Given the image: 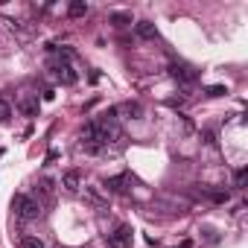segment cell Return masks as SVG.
Here are the masks:
<instances>
[{
    "label": "cell",
    "mask_w": 248,
    "mask_h": 248,
    "mask_svg": "<svg viewBox=\"0 0 248 248\" xmlns=\"http://www.w3.org/2000/svg\"><path fill=\"white\" fill-rule=\"evenodd\" d=\"M50 62H47V70H50V76L59 82V85H76V79H79V73L73 70V64H70V59H73V53L70 50H62V47H56V44H50Z\"/></svg>",
    "instance_id": "1"
},
{
    "label": "cell",
    "mask_w": 248,
    "mask_h": 248,
    "mask_svg": "<svg viewBox=\"0 0 248 248\" xmlns=\"http://www.w3.org/2000/svg\"><path fill=\"white\" fill-rule=\"evenodd\" d=\"M12 210H15V216L24 219V222H32V219H41V216H44V207H41L32 196H27V193H18V196L12 199Z\"/></svg>",
    "instance_id": "2"
},
{
    "label": "cell",
    "mask_w": 248,
    "mask_h": 248,
    "mask_svg": "<svg viewBox=\"0 0 248 248\" xmlns=\"http://www.w3.org/2000/svg\"><path fill=\"white\" fill-rule=\"evenodd\" d=\"M132 225H126V222H120L111 233H105V242H108V248H132Z\"/></svg>",
    "instance_id": "3"
},
{
    "label": "cell",
    "mask_w": 248,
    "mask_h": 248,
    "mask_svg": "<svg viewBox=\"0 0 248 248\" xmlns=\"http://www.w3.org/2000/svg\"><path fill=\"white\" fill-rule=\"evenodd\" d=\"M170 73H172V79L178 85H196L199 82V70L193 64H187V62H172L170 64Z\"/></svg>",
    "instance_id": "4"
},
{
    "label": "cell",
    "mask_w": 248,
    "mask_h": 248,
    "mask_svg": "<svg viewBox=\"0 0 248 248\" xmlns=\"http://www.w3.org/2000/svg\"><path fill=\"white\" fill-rule=\"evenodd\" d=\"M32 199H35L41 207H50V204L56 202V181H53V178H41V181L35 184Z\"/></svg>",
    "instance_id": "5"
},
{
    "label": "cell",
    "mask_w": 248,
    "mask_h": 248,
    "mask_svg": "<svg viewBox=\"0 0 248 248\" xmlns=\"http://www.w3.org/2000/svg\"><path fill=\"white\" fill-rule=\"evenodd\" d=\"M132 184H135V178H132L129 172H123V175H114V178H105V181H102V187H105L108 193H117V196H129V193H132Z\"/></svg>",
    "instance_id": "6"
},
{
    "label": "cell",
    "mask_w": 248,
    "mask_h": 248,
    "mask_svg": "<svg viewBox=\"0 0 248 248\" xmlns=\"http://www.w3.org/2000/svg\"><path fill=\"white\" fill-rule=\"evenodd\" d=\"M79 187H82V175H79V170H67V172L62 175V190H64L67 196H76Z\"/></svg>",
    "instance_id": "7"
},
{
    "label": "cell",
    "mask_w": 248,
    "mask_h": 248,
    "mask_svg": "<svg viewBox=\"0 0 248 248\" xmlns=\"http://www.w3.org/2000/svg\"><path fill=\"white\" fill-rule=\"evenodd\" d=\"M82 196H85V202H88V204H93L96 210H105V207H108V199L99 193V187H85V190H82Z\"/></svg>",
    "instance_id": "8"
},
{
    "label": "cell",
    "mask_w": 248,
    "mask_h": 248,
    "mask_svg": "<svg viewBox=\"0 0 248 248\" xmlns=\"http://www.w3.org/2000/svg\"><path fill=\"white\" fill-rule=\"evenodd\" d=\"M114 111L123 114L126 120H140V117H143V105H140V102H123V105L114 108Z\"/></svg>",
    "instance_id": "9"
},
{
    "label": "cell",
    "mask_w": 248,
    "mask_h": 248,
    "mask_svg": "<svg viewBox=\"0 0 248 248\" xmlns=\"http://www.w3.org/2000/svg\"><path fill=\"white\" fill-rule=\"evenodd\" d=\"M18 108H21L27 117H35V114H38V93H24L21 102H18Z\"/></svg>",
    "instance_id": "10"
},
{
    "label": "cell",
    "mask_w": 248,
    "mask_h": 248,
    "mask_svg": "<svg viewBox=\"0 0 248 248\" xmlns=\"http://www.w3.org/2000/svg\"><path fill=\"white\" fill-rule=\"evenodd\" d=\"M135 30H138V35H140V38H146V41L158 38V27H155L152 21H138V24H135Z\"/></svg>",
    "instance_id": "11"
},
{
    "label": "cell",
    "mask_w": 248,
    "mask_h": 248,
    "mask_svg": "<svg viewBox=\"0 0 248 248\" xmlns=\"http://www.w3.org/2000/svg\"><path fill=\"white\" fill-rule=\"evenodd\" d=\"M207 199L216 202V204H225V202L231 199V193H228V190H207Z\"/></svg>",
    "instance_id": "12"
},
{
    "label": "cell",
    "mask_w": 248,
    "mask_h": 248,
    "mask_svg": "<svg viewBox=\"0 0 248 248\" xmlns=\"http://www.w3.org/2000/svg\"><path fill=\"white\" fill-rule=\"evenodd\" d=\"M67 15H70V18H82V15H88V3H70V6H67Z\"/></svg>",
    "instance_id": "13"
},
{
    "label": "cell",
    "mask_w": 248,
    "mask_h": 248,
    "mask_svg": "<svg viewBox=\"0 0 248 248\" xmlns=\"http://www.w3.org/2000/svg\"><path fill=\"white\" fill-rule=\"evenodd\" d=\"M21 248H47V245H44L38 236H24V239H21Z\"/></svg>",
    "instance_id": "14"
},
{
    "label": "cell",
    "mask_w": 248,
    "mask_h": 248,
    "mask_svg": "<svg viewBox=\"0 0 248 248\" xmlns=\"http://www.w3.org/2000/svg\"><path fill=\"white\" fill-rule=\"evenodd\" d=\"M111 21H114V27H126V24H132V15H123V12H114V15H111Z\"/></svg>",
    "instance_id": "15"
},
{
    "label": "cell",
    "mask_w": 248,
    "mask_h": 248,
    "mask_svg": "<svg viewBox=\"0 0 248 248\" xmlns=\"http://www.w3.org/2000/svg\"><path fill=\"white\" fill-rule=\"evenodd\" d=\"M9 117H12V105L6 99H0V123H6Z\"/></svg>",
    "instance_id": "16"
},
{
    "label": "cell",
    "mask_w": 248,
    "mask_h": 248,
    "mask_svg": "<svg viewBox=\"0 0 248 248\" xmlns=\"http://www.w3.org/2000/svg\"><path fill=\"white\" fill-rule=\"evenodd\" d=\"M228 91L222 88V85H216V88H207V96H225Z\"/></svg>",
    "instance_id": "17"
},
{
    "label": "cell",
    "mask_w": 248,
    "mask_h": 248,
    "mask_svg": "<svg viewBox=\"0 0 248 248\" xmlns=\"http://www.w3.org/2000/svg\"><path fill=\"white\" fill-rule=\"evenodd\" d=\"M233 181H236V187H242V184H245V170H236V175H233Z\"/></svg>",
    "instance_id": "18"
}]
</instances>
